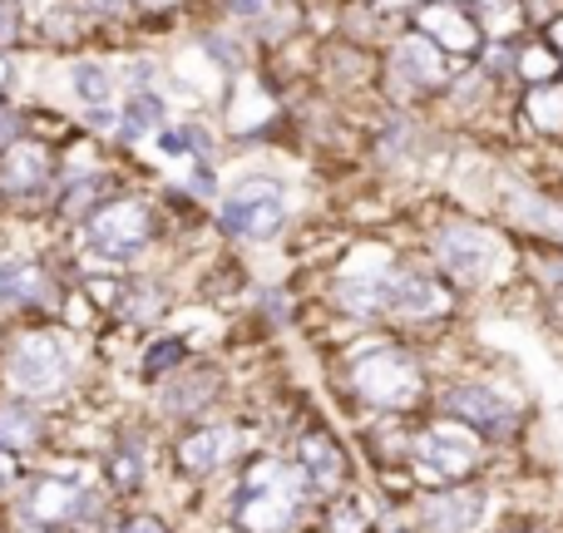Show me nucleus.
Segmentation results:
<instances>
[{
  "instance_id": "f257e3e1",
  "label": "nucleus",
  "mask_w": 563,
  "mask_h": 533,
  "mask_svg": "<svg viewBox=\"0 0 563 533\" xmlns=\"http://www.w3.org/2000/svg\"><path fill=\"white\" fill-rule=\"evenodd\" d=\"M435 257L465 287H495L515 271V247L485 223H450L435 237Z\"/></svg>"
},
{
  "instance_id": "f03ea898",
  "label": "nucleus",
  "mask_w": 563,
  "mask_h": 533,
  "mask_svg": "<svg viewBox=\"0 0 563 533\" xmlns=\"http://www.w3.org/2000/svg\"><path fill=\"white\" fill-rule=\"evenodd\" d=\"M85 233V247L95 257H109V263H129L134 253H144V243L154 237V208L144 198H119L109 193L95 213L79 223Z\"/></svg>"
},
{
  "instance_id": "7ed1b4c3",
  "label": "nucleus",
  "mask_w": 563,
  "mask_h": 533,
  "mask_svg": "<svg viewBox=\"0 0 563 533\" xmlns=\"http://www.w3.org/2000/svg\"><path fill=\"white\" fill-rule=\"evenodd\" d=\"M59 188V154L49 138L40 134H20L0 148V203L25 208L40 203V198H55Z\"/></svg>"
},
{
  "instance_id": "20e7f679",
  "label": "nucleus",
  "mask_w": 563,
  "mask_h": 533,
  "mask_svg": "<svg viewBox=\"0 0 563 533\" xmlns=\"http://www.w3.org/2000/svg\"><path fill=\"white\" fill-rule=\"evenodd\" d=\"M218 223L223 233L233 237H247V243H267V237L282 233L287 223V188L267 174H253L243 184H233L218 203Z\"/></svg>"
},
{
  "instance_id": "39448f33",
  "label": "nucleus",
  "mask_w": 563,
  "mask_h": 533,
  "mask_svg": "<svg viewBox=\"0 0 563 533\" xmlns=\"http://www.w3.org/2000/svg\"><path fill=\"white\" fill-rule=\"evenodd\" d=\"M351 386L366 406L380 410H410L426 390L420 380V366L406 356V351H366V356L351 360Z\"/></svg>"
},
{
  "instance_id": "423d86ee",
  "label": "nucleus",
  "mask_w": 563,
  "mask_h": 533,
  "mask_svg": "<svg viewBox=\"0 0 563 533\" xmlns=\"http://www.w3.org/2000/svg\"><path fill=\"white\" fill-rule=\"evenodd\" d=\"M5 380L20 396H55L69 380V356L49 331H20L5 351Z\"/></svg>"
},
{
  "instance_id": "0eeeda50",
  "label": "nucleus",
  "mask_w": 563,
  "mask_h": 533,
  "mask_svg": "<svg viewBox=\"0 0 563 533\" xmlns=\"http://www.w3.org/2000/svg\"><path fill=\"white\" fill-rule=\"evenodd\" d=\"M479 455H485V445H479V435L465 425V420H440V425H430L416 435V465L435 479L470 475V469L479 465Z\"/></svg>"
},
{
  "instance_id": "6e6552de",
  "label": "nucleus",
  "mask_w": 563,
  "mask_h": 533,
  "mask_svg": "<svg viewBox=\"0 0 563 533\" xmlns=\"http://www.w3.org/2000/svg\"><path fill=\"white\" fill-rule=\"evenodd\" d=\"M416 30L430 35L450 59H475L485 49V25H479L470 10H460L455 0H420L416 10Z\"/></svg>"
},
{
  "instance_id": "1a4fd4ad",
  "label": "nucleus",
  "mask_w": 563,
  "mask_h": 533,
  "mask_svg": "<svg viewBox=\"0 0 563 533\" xmlns=\"http://www.w3.org/2000/svg\"><path fill=\"white\" fill-rule=\"evenodd\" d=\"M460 59H450L445 49L430 35H400L396 49H390V79L400 89H416V95H430V89H445L450 75H455Z\"/></svg>"
},
{
  "instance_id": "9d476101",
  "label": "nucleus",
  "mask_w": 563,
  "mask_h": 533,
  "mask_svg": "<svg viewBox=\"0 0 563 533\" xmlns=\"http://www.w3.org/2000/svg\"><path fill=\"white\" fill-rule=\"evenodd\" d=\"M25 509L35 524H49V529H65V524H79V519H95L99 514V499L89 495L85 485L75 479H35L25 489Z\"/></svg>"
},
{
  "instance_id": "9b49d317",
  "label": "nucleus",
  "mask_w": 563,
  "mask_h": 533,
  "mask_svg": "<svg viewBox=\"0 0 563 533\" xmlns=\"http://www.w3.org/2000/svg\"><path fill=\"white\" fill-rule=\"evenodd\" d=\"M55 301V277L35 257H5L0 263V311H35Z\"/></svg>"
},
{
  "instance_id": "f8f14e48",
  "label": "nucleus",
  "mask_w": 563,
  "mask_h": 533,
  "mask_svg": "<svg viewBox=\"0 0 563 533\" xmlns=\"http://www.w3.org/2000/svg\"><path fill=\"white\" fill-rule=\"evenodd\" d=\"M450 307V291L430 277H416V271H390V297H386V317L400 321H430Z\"/></svg>"
},
{
  "instance_id": "ddd939ff",
  "label": "nucleus",
  "mask_w": 563,
  "mask_h": 533,
  "mask_svg": "<svg viewBox=\"0 0 563 533\" xmlns=\"http://www.w3.org/2000/svg\"><path fill=\"white\" fill-rule=\"evenodd\" d=\"M485 514V495L475 489H440L420 504V524L430 533H470Z\"/></svg>"
},
{
  "instance_id": "4468645a",
  "label": "nucleus",
  "mask_w": 563,
  "mask_h": 533,
  "mask_svg": "<svg viewBox=\"0 0 563 533\" xmlns=\"http://www.w3.org/2000/svg\"><path fill=\"white\" fill-rule=\"evenodd\" d=\"M164 124H168V109L154 89H129V95H119V104H114V138L119 144H144V138L158 134Z\"/></svg>"
},
{
  "instance_id": "2eb2a0df",
  "label": "nucleus",
  "mask_w": 563,
  "mask_h": 533,
  "mask_svg": "<svg viewBox=\"0 0 563 533\" xmlns=\"http://www.w3.org/2000/svg\"><path fill=\"white\" fill-rule=\"evenodd\" d=\"M301 499L297 495H277V489H247L243 509H238V529L243 533H287L297 519Z\"/></svg>"
},
{
  "instance_id": "dca6fc26",
  "label": "nucleus",
  "mask_w": 563,
  "mask_h": 533,
  "mask_svg": "<svg viewBox=\"0 0 563 533\" xmlns=\"http://www.w3.org/2000/svg\"><path fill=\"white\" fill-rule=\"evenodd\" d=\"M238 455V430L233 425H208V430H194V435L178 445V465L188 475H208V469L228 465Z\"/></svg>"
},
{
  "instance_id": "f3484780",
  "label": "nucleus",
  "mask_w": 563,
  "mask_h": 533,
  "mask_svg": "<svg viewBox=\"0 0 563 533\" xmlns=\"http://www.w3.org/2000/svg\"><path fill=\"white\" fill-rule=\"evenodd\" d=\"M445 406H450V415L465 420V425H485V430H509L515 425V410H509L505 400H499L495 390H485V386H455L445 396Z\"/></svg>"
},
{
  "instance_id": "a211bd4d",
  "label": "nucleus",
  "mask_w": 563,
  "mask_h": 533,
  "mask_svg": "<svg viewBox=\"0 0 563 533\" xmlns=\"http://www.w3.org/2000/svg\"><path fill=\"white\" fill-rule=\"evenodd\" d=\"M69 85H75V99L89 109H114L119 104V75L114 65H104V59H79L75 69H69Z\"/></svg>"
},
{
  "instance_id": "6ab92c4d",
  "label": "nucleus",
  "mask_w": 563,
  "mask_h": 533,
  "mask_svg": "<svg viewBox=\"0 0 563 533\" xmlns=\"http://www.w3.org/2000/svg\"><path fill=\"white\" fill-rule=\"evenodd\" d=\"M386 297H390V271L336 281V307L351 311V317H386Z\"/></svg>"
},
{
  "instance_id": "aec40b11",
  "label": "nucleus",
  "mask_w": 563,
  "mask_h": 533,
  "mask_svg": "<svg viewBox=\"0 0 563 533\" xmlns=\"http://www.w3.org/2000/svg\"><path fill=\"white\" fill-rule=\"evenodd\" d=\"M525 124L544 138H563V79L529 85L525 95Z\"/></svg>"
},
{
  "instance_id": "412c9836",
  "label": "nucleus",
  "mask_w": 563,
  "mask_h": 533,
  "mask_svg": "<svg viewBox=\"0 0 563 533\" xmlns=\"http://www.w3.org/2000/svg\"><path fill=\"white\" fill-rule=\"evenodd\" d=\"M297 459H301V475H307L311 485H321V489H336L341 479H346V459H341V449L331 445L327 435H307V440H301Z\"/></svg>"
},
{
  "instance_id": "4be33fe9",
  "label": "nucleus",
  "mask_w": 563,
  "mask_h": 533,
  "mask_svg": "<svg viewBox=\"0 0 563 533\" xmlns=\"http://www.w3.org/2000/svg\"><path fill=\"white\" fill-rule=\"evenodd\" d=\"M267 119H273V95H267L263 85H253V79H243V85L233 89V99H228V129H233V134H253Z\"/></svg>"
},
{
  "instance_id": "5701e85b",
  "label": "nucleus",
  "mask_w": 563,
  "mask_h": 533,
  "mask_svg": "<svg viewBox=\"0 0 563 533\" xmlns=\"http://www.w3.org/2000/svg\"><path fill=\"white\" fill-rule=\"evenodd\" d=\"M40 435H45V425H40V415L30 406H20V400H5V406H0V449L25 455V449L40 445Z\"/></svg>"
},
{
  "instance_id": "b1692460",
  "label": "nucleus",
  "mask_w": 563,
  "mask_h": 533,
  "mask_svg": "<svg viewBox=\"0 0 563 533\" xmlns=\"http://www.w3.org/2000/svg\"><path fill=\"white\" fill-rule=\"evenodd\" d=\"M243 485L247 489H277V495H297L301 499V485H307V475H301L297 465H287V459H257V465L247 469Z\"/></svg>"
},
{
  "instance_id": "393cba45",
  "label": "nucleus",
  "mask_w": 563,
  "mask_h": 533,
  "mask_svg": "<svg viewBox=\"0 0 563 533\" xmlns=\"http://www.w3.org/2000/svg\"><path fill=\"white\" fill-rule=\"evenodd\" d=\"M559 69H563V59H559L549 45H525V49H515V75H525L529 85L559 79Z\"/></svg>"
},
{
  "instance_id": "a878e982",
  "label": "nucleus",
  "mask_w": 563,
  "mask_h": 533,
  "mask_svg": "<svg viewBox=\"0 0 563 533\" xmlns=\"http://www.w3.org/2000/svg\"><path fill=\"white\" fill-rule=\"evenodd\" d=\"M515 213L525 218L529 227H539V233H554V237H563V208H554V203H539V198H519L515 193Z\"/></svg>"
},
{
  "instance_id": "bb28decb",
  "label": "nucleus",
  "mask_w": 563,
  "mask_h": 533,
  "mask_svg": "<svg viewBox=\"0 0 563 533\" xmlns=\"http://www.w3.org/2000/svg\"><path fill=\"white\" fill-rule=\"evenodd\" d=\"M109 479H114L119 489H134L139 479H144V455H139L134 445H119L114 455H109Z\"/></svg>"
},
{
  "instance_id": "cd10ccee",
  "label": "nucleus",
  "mask_w": 563,
  "mask_h": 533,
  "mask_svg": "<svg viewBox=\"0 0 563 533\" xmlns=\"http://www.w3.org/2000/svg\"><path fill=\"white\" fill-rule=\"evenodd\" d=\"M20 134H25V114L10 104V95H0V148H5L10 138H20Z\"/></svg>"
},
{
  "instance_id": "c85d7f7f",
  "label": "nucleus",
  "mask_w": 563,
  "mask_h": 533,
  "mask_svg": "<svg viewBox=\"0 0 563 533\" xmlns=\"http://www.w3.org/2000/svg\"><path fill=\"white\" fill-rule=\"evenodd\" d=\"M331 533H361V509L356 504L331 509Z\"/></svg>"
},
{
  "instance_id": "c756f323",
  "label": "nucleus",
  "mask_w": 563,
  "mask_h": 533,
  "mask_svg": "<svg viewBox=\"0 0 563 533\" xmlns=\"http://www.w3.org/2000/svg\"><path fill=\"white\" fill-rule=\"evenodd\" d=\"M20 479V455L15 449H0V489H10Z\"/></svg>"
},
{
  "instance_id": "7c9ffc66",
  "label": "nucleus",
  "mask_w": 563,
  "mask_h": 533,
  "mask_svg": "<svg viewBox=\"0 0 563 533\" xmlns=\"http://www.w3.org/2000/svg\"><path fill=\"white\" fill-rule=\"evenodd\" d=\"M420 0H371V10H386V15H406V10H416Z\"/></svg>"
},
{
  "instance_id": "2f4dec72",
  "label": "nucleus",
  "mask_w": 563,
  "mask_h": 533,
  "mask_svg": "<svg viewBox=\"0 0 563 533\" xmlns=\"http://www.w3.org/2000/svg\"><path fill=\"white\" fill-rule=\"evenodd\" d=\"M124 533H168V529L158 524V519H129Z\"/></svg>"
},
{
  "instance_id": "473e14b6",
  "label": "nucleus",
  "mask_w": 563,
  "mask_h": 533,
  "mask_svg": "<svg viewBox=\"0 0 563 533\" xmlns=\"http://www.w3.org/2000/svg\"><path fill=\"white\" fill-rule=\"evenodd\" d=\"M10 75H15V59H10V49H0V95L10 89Z\"/></svg>"
},
{
  "instance_id": "72a5a7b5",
  "label": "nucleus",
  "mask_w": 563,
  "mask_h": 533,
  "mask_svg": "<svg viewBox=\"0 0 563 533\" xmlns=\"http://www.w3.org/2000/svg\"><path fill=\"white\" fill-rule=\"evenodd\" d=\"M549 45H554V49H563V15L554 20V25H549Z\"/></svg>"
},
{
  "instance_id": "f704fd0d",
  "label": "nucleus",
  "mask_w": 563,
  "mask_h": 533,
  "mask_svg": "<svg viewBox=\"0 0 563 533\" xmlns=\"http://www.w3.org/2000/svg\"><path fill=\"white\" fill-rule=\"evenodd\" d=\"M30 533H59V529H49V524H35V529H30Z\"/></svg>"
},
{
  "instance_id": "c9c22d12",
  "label": "nucleus",
  "mask_w": 563,
  "mask_h": 533,
  "mask_svg": "<svg viewBox=\"0 0 563 533\" xmlns=\"http://www.w3.org/2000/svg\"><path fill=\"white\" fill-rule=\"evenodd\" d=\"M124 10H129V0H124Z\"/></svg>"
}]
</instances>
